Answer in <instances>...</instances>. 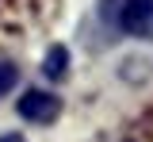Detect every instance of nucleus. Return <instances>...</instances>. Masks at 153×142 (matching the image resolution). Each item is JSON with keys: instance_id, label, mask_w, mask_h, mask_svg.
Here are the masks:
<instances>
[{"instance_id": "423d86ee", "label": "nucleus", "mask_w": 153, "mask_h": 142, "mask_svg": "<svg viewBox=\"0 0 153 142\" xmlns=\"http://www.w3.org/2000/svg\"><path fill=\"white\" fill-rule=\"evenodd\" d=\"M0 142H27L23 135H0Z\"/></svg>"}, {"instance_id": "f03ea898", "label": "nucleus", "mask_w": 153, "mask_h": 142, "mask_svg": "<svg viewBox=\"0 0 153 142\" xmlns=\"http://www.w3.org/2000/svg\"><path fill=\"white\" fill-rule=\"evenodd\" d=\"M19 115L31 123H54L61 115V96L46 92V88H27L19 96Z\"/></svg>"}, {"instance_id": "7ed1b4c3", "label": "nucleus", "mask_w": 153, "mask_h": 142, "mask_svg": "<svg viewBox=\"0 0 153 142\" xmlns=\"http://www.w3.org/2000/svg\"><path fill=\"white\" fill-rule=\"evenodd\" d=\"M115 19L134 39H153V0H123Z\"/></svg>"}, {"instance_id": "f257e3e1", "label": "nucleus", "mask_w": 153, "mask_h": 142, "mask_svg": "<svg viewBox=\"0 0 153 142\" xmlns=\"http://www.w3.org/2000/svg\"><path fill=\"white\" fill-rule=\"evenodd\" d=\"M54 16V0H0V42L27 39Z\"/></svg>"}, {"instance_id": "20e7f679", "label": "nucleus", "mask_w": 153, "mask_h": 142, "mask_svg": "<svg viewBox=\"0 0 153 142\" xmlns=\"http://www.w3.org/2000/svg\"><path fill=\"white\" fill-rule=\"evenodd\" d=\"M65 69H69V50H65V46H50L46 58H42V77H46V81H61Z\"/></svg>"}, {"instance_id": "39448f33", "label": "nucleus", "mask_w": 153, "mask_h": 142, "mask_svg": "<svg viewBox=\"0 0 153 142\" xmlns=\"http://www.w3.org/2000/svg\"><path fill=\"white\" fill-rule=\"evenodd\" d=\"M16 81H19V65H16V58L0 54V96H4V92H8Z\"/></svg>"}]
</instances>
